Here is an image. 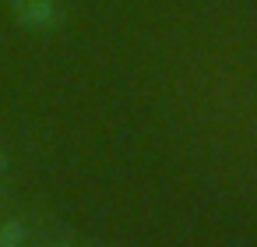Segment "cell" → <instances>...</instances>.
Instances as JSON below:
<instances>
[]
</instances>
